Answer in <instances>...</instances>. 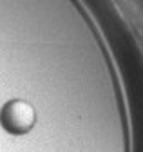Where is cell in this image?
<instances>
[{"mask_svg": "<svg viewBox=\"0 0 143 152\" xmlns=\"http://www.w3.org/2000/svg\"><path fill=\"white\" fill-rule=\"evenodd\" d=\"M33 120L34 114L24 102H11L2 112V121L11 132H26L27 129H31Z\"/></svg>", "mask_w": 143, "mask_h": 152, "instance_id": "obj_1", "label": "cell"}]
</instances>
